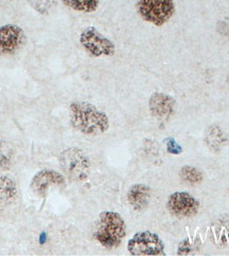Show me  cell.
I'll return each mask as SVG.
<instances>
[{
  "instance_id": "cell-1",
  "label": "cell",
  "mask_w": 229,
  "mask_h": 256,
  "mask_svg": "<svg viewBox=\"0 0 229 256\" xmlns=\"http://www.w3.org/2000/svg\"><path fill=\"white\" fill-rule=\"evenodd\" d=\"M69 122L73 130L85 136H100L109 130L107 114L84 100H75L70 104Z\"/></svg>"
},
{
  "instance_id": "cell-2",
  "label": "cell",
  "mask_w": 229,
  "mask_h": 256,
  "mask_svg": "<svg viewBox=\"0 0 229 256\" xmlns=\"http://www.w3.org/2000/svg\"><path fill=\"white\" fill-rule=\"evenodd\" d=\"M126 236V224L123 217L114 211H103L99 215L94 237L105 249H116Z\"/></svg>"
},
{
  "instance_id": "cell-3",
  "label": "cell",
  "mask_w": 229,
  "mask_h": 256,
  "mask_svg": "<svg viewBox=\"0 0 229 256\" xmlns=\"http://www.w3.org/2000/svg\"><path fill=\"white\" fill-rule=\"evenodd\" d=\"M59 164L64 176L72 181L81 182L89 177L90 159L81 148H69L64 150L59 156Z\"/></svg>"
},
{
  "instance_id": "cell-4",
  "label": "cell",
  "mask_w": 229,
  "mask_h": 256,
  "mask_svg": "<svg viewBox=\"0 0 229 256\" xmlns=\"http://www.w3.org/2000/svg\"><path fill=\"white\" fill-rule=\"evenodd\" d=\"M136 11L142 20L162 26L175 13V2L174 0H137Z\"/></svg>"
},
{
  "instance_id": "cell-5",
  "label": "cell",
  "mask_w": 229,
  "mask_h": 256,
  "mask_svg": "<svg viewBox=\"0 0 229 256\" xmlns=\"http://www.w3.org/2000/svg\"><path fill=\"white\" fill-rule=\"evenodd\" d=\"M79 40L83 49L93 58H112L116 53L115 44L93 26L82 31Z\"/></svg>"
},
{
  "instance_id": "cell-6",
  "label": "cell",
  "mask_w": 229,
  "mask_h": 256,
  "mask_svg": "<svg viewBox=\"0 0 229 256\" xmlns=\"http://www.w3.org/2000/svg\"><path fill=\"white\" fill-rule=\"evenodd\" d=\"M127 251L134 256L167 255L162 240L150 231L137 232L127 242Z\"/></svg>"
},
{
  "instance_id": "cell-7",
  "label": "cell",
  "mask_w": 229,
  "mask_h": 256,
  "mask_svg": "<svg viewBox=\"0 0 229 256\" xmlns=\"http://www.w3.org/2000/svg\"><path fill=\"white\" fill-rule=\"evenodd\" d=\"M167 208L173 216L190 218L198 213L199 201L188 192H174L168 197Z\"/></svg>"
},
{
  "instance_id": "cell-8",
  "label": "cell",
  "mask_w": 229,
  "mask_h": 256,
  "mask_svg": "<svg viewBox=\"0 0 229 256\" xmlns=\"http://www.w3.org/2000/svg\"><path fill=\"white\" fill-rule=\"evenodd\" d=\"M27 42V36L20 26L8 24L0 26V54L13 56Z\"/></svg>"
},
{
  "instance_id": "cell-9",
  "label": "cell",
  "mask_w": 229,
  "mask_h": 256,
  "mask_svg": "<svg viewBox=\"0 0 229 256\" xmlns=\"http://www.w3.org/2000/svg\"><path fill=\"white\" fill-rule=\"evenodd\" d=\"M65 182V176L62 172L54 170L45 168L38 172L33 176L30 182V188L34 195L38 197H45L47 195L50 188H52L53 186H64Z\"/></svg>"
},
{
  "instance_id": "cell-10",
  "label": "cell",
  "mask_w": 229,
  "mask_h": 256,
  "mask_svg": "<svg viewBox=\"0 0 229 256\" xmlns=\"http://www.w3.org/2000/svg\"><path fill=\"white\" fill-rule=\"evenodd\" d=\"M176 100L164 92H154L149 98L150 114L158 120H169L175 114Z\"/></svg>"
},
{
  "instance_id": "cell-11",
  "label": "cell",
  "mask_w": 229,
  "mask_h": 256,
  "mask_svg": "<svg viewBox=\"0 0 229 256\" xmlns=\"http://www.w3.org/2000/svg\"><path fill=\"white\" fill-rule=\"evenodd\" d=\"M152 198V190L149 186L136 184L127 190L126 199L131 208L136 212H142L149 206Z\"/></svg>"
},
{
  "instance_id": "cell-12",
  "label": "cell",
  "mask_w": 229,
  "mask_h": 256,
  "mask_svg": "<svg viewBox=\"0 0 229 256\" xmlns=\"http://www.w3.org/2000/svg\"><path fill=\"white\" fill-rule=\"evenodd\" d=\"M18 195L16 182L9 176L0 175V206L13 204Z\"/></svg>"
},
{
  "instance_id": "cell-13",
  "label": "cell",
  "mask_w": 229,
  "mask_h": 256,
  "mask_svg": "<svg viewBox=\"0 0 229 256\" xmlns=\"http://www.w3.org/2000/svg\"><path fill=\"white\" fill-rule=\"evenodd\" d=\"M62 2L71 10L82 13H94L100 6V0H62Z\"/></svg>"
},
{
  "instance_id": "cell-14",
  "label": "cell",
  "mask_w": 229,
  "mask_h": 256,
  "mask_svg": "<svg viewBox=\"0 0 229 256\" xmlns=\"http://www.w3.org/2000/svg\"><path fill=\"white\" fill-rule=\"evenodd\" d=\"M180 179L190 186L200 184L204 180V175L197 168L192 166H184L179 170Z\"/></svg>"
},
{
  "instance_id": "cell-15",
  "label": "cell",
  "mask_w": 229,
  "mask_h": 256,
  "mask_svg": "<svg viewBox=\"0 0 229 256\" xmlns=\"http://www.w3.org/2000/svg\"><path fill=\"white\" fill-rule=\"evenodd\" d=\"M207 145L212 150H218L227 142L223 130L218 126H210L206 136Z\"/></svg>"
},
{
  "instance_id": "cell-16",
  "label": "cell",
  "mask_w": 229,
  "mask_h": 256,
  "mask_svg": "<svg viewBox=\"0 0 229 256\" xmlns=\"http://www.w3.org/2000/svg\"><path fill=\"white\" fill-rule=\"evenodd\" d=\"M28 2L36 12L43 15L49 14L54 6V0H28Z\"/></svg>"
},
{
  "instance_id": "cell-17",
  "label": "cell",
  "mask_w": 229,
  "mask_h": 256,
  "mask_svg": "<svg viewBox=\"0 0 229 256\" xmlns=\"http://www.w3.org/2000/svg\"><path fill=\"white\" fill-rule=\"evenodd\" d=\"M164 143H166L168 152L172 154H180L182 152V148L180 146V144L174 138H167L164 140Z\"/></svg>"
},
{
  "instance_id": "cell-18",
  "label": "cell",
  "mask_w": 229,
  "mask_h": 256,
  "mask_svg": "<svg viewBox=\"0 0 229 256\" xmlns=\"http://www.w3.org/2000/svg\"><path fill=\"white\" fill-rule=\"evenodd\" d=\"M196 250V246L194 244H192L190 240H184L179 244H178V249H177V255H188L189 253L193 252Z\"/></svg>"
},
{
  "instance_id": "cell-19",
  "label": "cell",
  "mask_w": 229,
  "mask_h": 256,
  "mask_svg": "<svg viewBox=\"0 0 229 256\" xmlns=\"http://www.w3.org/2000/svg\"><path fill=\"white\" fill-rule=\"evenodd\" d=\"M3 152H4V150H3V143L0 142V163H3V162H4L3 160L6 159L5 156L3 154Z\"/></svg>"
}]
</instances>
